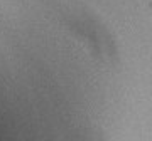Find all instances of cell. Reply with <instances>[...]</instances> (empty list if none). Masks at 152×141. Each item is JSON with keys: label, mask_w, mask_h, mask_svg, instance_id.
Instances as JSON below:
<instances>
[]
</instances>
